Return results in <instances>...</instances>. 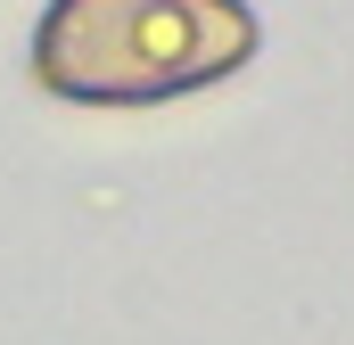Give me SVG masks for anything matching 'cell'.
<instances>
[{
    "label": "cell",
    "mask_w": 354,
    "mask_h": 345,
    "mask_svg": "<svg viewBox=\"0 0 354 345\" xmlns=\"http://www.w3.org/2000/svg\"><path fill=\"white\" fill-rule=\"evenodd\" d=\"M256 50L248 0H50L33 33V75L58 99L140 107L198 90Z\"/></svg>",
    "instance_id": "1"
}]
</instances>
